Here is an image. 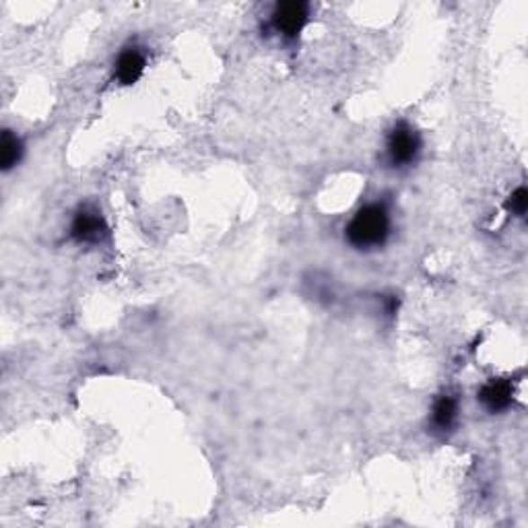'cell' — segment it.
<instances>
[{"label":"cell","mask_w":528,"mask_h":528,"mask_svg":"<svg viewBox=\"0 0 528 528\" xmlns=\"http://www.w3.org/2000/svg\"><path fill=\"white\" fill-rule=\"evenodd\" d=\"M388 235H391V213L382 203L361 207L345 227L347 242L361 252L382 248Z\"/></svg>","instance_id":"1"},{"label":"cell","mask_w":528,"mask_h":528,"mask_svg":"<svg viewBox=\"0 0 528 528\" xmlns=\"http://www.w3.org/2000/svg\"><path fill=\"white\" fill-rule=\"evenodd\" d=\"M421 153V136L411 124L399 122L394 124L391 132L386 135L384 143V157L386 163L394 170H405L419 159Z\"/></svg>","instance_id":"2"},{"label":"cell","mask_w":528,"mask_h":528,"mask_svg":"<svg viewBox=\"0 0 528 528\" xmlns=\"http://www.w3.org/2000/svg\"><path fill=\"white\" fill-rule=\"evenodd\" d=\"M308 21L310 4L302 0H289V3H279L270 13V30L285 41H294L300 38Z\"/></svg>","instance_id":"3"},{"label":"cell","mask_w":528,"mask_h":528,"mask_svg":"<svg viewBox=\"0 0 528 528\" xmlns=\"http://www.w3.org/2000/svg\"><path fill=\"white\" fill-rule=\"evenodd\" d=\"M110 229L103 215L93 207H81L71 221V238L76 244H101L108 238Z\"/></svg>","instance_id":"4"},{"label":"cell","mask_w":528,"mask_h":528,"mask_svg":"<svg viewBox=\"0 0 528 528\" xmlns=\"http://www.w3.org/2000/svg\"><path fill=\"white\" fill-rule=\"evenodd\" d=\"M514 400V384L510 378H493L479 391V402L485 411L504 413L512 407Z\"/></svg>","instance_id":"5"},{"label":"cell","mask_w":528,"mask_h":528,"mask_svg":"<svg viewBox=\"0 0 528 528\" xmlns=\"http://www.w3.org/2000/svg\"><path fill=\"white\" fill-rule=\"evenodd\" d=\"M147 66V57L138 46H128L118 54L114 65V76L120 85H135Z\"/></svg>","instance_id":"6"},{"label":"cell","mask_w":528,"mask_h":528,"mask_svg":"<svg viewBox=\"0 0 528 528\" xmlns=\"http://www.w3.org/2000/svg\"><path fill=\"white\" fill-rule=\"evenodd\" d=\"M458 413H461V407H458V399L454 394H442L437 396L434 407H432V429L436 434L446 436L453 432L458 423Z\"/></svg>","instance_id":"7"},{"label":"cell","mask_w":528,"mask_h":528,"mask_svg":"<svg viewBox=\"0 0 528 528\" xmlns=\"http://www.w3.org/2000/svg\"><path fill=\"white\" fill-rule=\"evenodd\" d=\"M21 155H23V143L15 135V132L4 130L3 141H0V165H3L4 172L15 168L21 162Z\"/></svg>","instance_id":"8"},{"label":"cell","mask_w":528,"mask_h":528,"mask_svg":"<svg viewBox=\"0 0 528 528\" xmlns=\"http://www.w3.org/2000/svg\"><path fill=\"white\" fill-rule=\"evenodd\" d=\"M506 208H508L512 215H516V217H524L528 211V192L524 186H520L518 190L512 192V197L506 200Z\"/></svg>","instance_id":"9"}]
</instances>
